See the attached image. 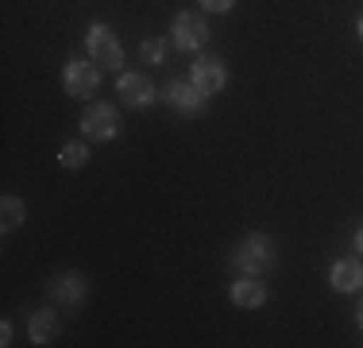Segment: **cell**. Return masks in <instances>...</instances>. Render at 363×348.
Listing matches in <instances>:
<instances>
[{"label":"cell","mask_w":363,"mask_h":348,"mask_svg":"<svg viewBox=\"0 0 363 348\" xmlns=\"http://www.w3.org/2000/svg\"><path fill=\"white\" fill-rule=\"evenodd\" d=\"M58 159H62V167L77 170V167H85V159H89V147H85V143H66Z\"/></svg>","instance_id":"obj_13"},{"label":"cell","mask_w":363,"mask_h":348,"mask_svg":"<svg viewBox=\"0 0 363 348\" xmlns=\"http://www.w3.org/2000/svg\"><path fill=\"white\" fill-rule=\"evenodd\" d=\"M359 39H363V16H359Z\"/></svg>","instance_id":"obj_20"},{"label":"cell","mask_w":363,"mask_h":348,"mask_svg":"<svg viewBox=\"0 0 363 348\" xmlns=\"http://www.w3.org/2000/svg\"><path fill=\"white\" fill-rule=\"evenodd\" d=\"M55 333H58V317H55V310H39V313H31V341H35V344H50V341H55Z\"/></svg>","instance_id":"obj_12"},{"label":"cell","mask_w":363,"mask_h":348,"mask_svg":"<svg viewBox=\"0 0 363 348\" xmlns=\"http://www.w3.org/2000/svg\"><path fill=\"white\" fill-rule=\"evenodd\" d=\"M356 248H359V251H363V229H359V232H356Z\"/></svg>","instance_id":"obj_19"},{"label":"cell","mask_w":363,"mask_h":348,"mask_svg":"<svg viewBox=\"0 0 363 348\" xmlns=\"http://www.w3.org/2000/svg\"><path fill=\"white\" fill-rule=\"evenodd\" d=\"M162 55H167V47H162L159 39H147L143 47H140V58H143V62H162Z\"/></svg>","instance_id":"obj_15"},{"label":"cell","mask_w":363,"mask_h":348,"mask_svg":"<svg viewBox=\"0 0 363 348\" xmlns=\"http://www.w3.org/2000/svg\"><path fill=\"white\" fill-rule=\"evenodd\" d=\"M201 8H209V12H228L232 0H201Z\"/></svg>","instance_id":"obj_16"},{"label":"cell","mask_w":363,"mask_h":348,"mask_svg":"<svg viewBox=\"0 0 363 348\" xmlns=\"http://www.w3.org/2000/svg\"><path fill=\"white\" fill-rule=\"evenodd\" d=\"M328 278H333L336 290H359L363 286V263L359 259H336Z\"/></svg>","instance_id":"obj_11"},{"label":"cell","mask_w":363,"mask_h":348,"mask_svg":"<svg viewBox=\"0 0 363 348\" xmlns=\"http://www.w3.org/2000/svg\"><path fill=\"white\" fill-rule=\"evenodd\" d=\"M82 128H85L89 139H112L120 132V116H116L112 104H89L85 116H82Z\"/></svg>","instance_id":"obj_4"},{"label":"cell","mask_w":363,"mask_h":348,"mask_svg":"<svg viewBox=\"0 0 363 348\" xmlns=\"http://www.w3.org/2000/svg\"><path fill=\"white\" fill-rule=\"evenodd\" d=\"M0 209H4V232H12L16 224L23 221V202H20V197H4V205H0Z\"/></svg>","instance_id":"obj_14"},{"label":"cell","mask_w":363,"mask_h":348,"mask_svg":"<svg viewBox=\"0 0 363 348\" xmlns=\"http://www.w3.org/2000/svg\"><path fill=\"white\" fill-rule=\"evenodd\" d=\"M189 82H194V89L201 93V97L220 93V85H224V66H220V58H197Z\"/></svg>","instance_id":"obj_6"},{"label":"cell","mask_w":363,"mask_h":348,"mask_svg":"<svg viewBox=\"0 0 363 348\" xmlns=\"http://www.w3.org/2000/svg\"><path fill=\"white\" fill-rule=\"evenodd\" d=\"M356 317H359V329H363V302H359V306H356Z\"/></svg>","instance_id":"obj_18"},{"label":"cell","mask_w":363,"mask_h":348,"mask_svg":"<svg viewBox=\"0 0 363 348\" xmlns=\"http://www.w3.org/2000/svg\"><path fill=\"white\" fill-rule=\"evenodd\" d=\"M170 31H174L178 50H197V47H205V43H209V23H205L197 12H182Z\"/></svg>","instance_id":"obj_3"},{"label":"cell","mask_w":363,"mask_h":348,"mask_svg":"<svg viewBox=\"0 0 363 348\" xmlns=\"http://www.w3.org/2000/svg\"><path fill=\"white\" fill-rule=\"evenodd\" d=\"M89 58L97 66H105V70H116L120 62H124V50H120L116 35H112L108 28H101V23L89 28Z\"/></svg>","instance_id":"obj_2"},{"label":"cell","mask_w":363,"mask_h":348,"mask_svg":"<svg viewBox=\"0 0 363 348\" xmlns=\"http://www.w3.org/2000/svg\"><path fill=\"white\" fill-rule=\"evenodd\" d=\"M232 302H236L240 310H259L267 302V286L259 283L255 275H244L232 283Z\"/></svg>","instance_id":"obj_9"},{"label":"cell","mask_w":363,"mask_h":348,"mask_svg":"<svg viewBox=\"0 0 363 348\" xmlns=\"http://www.w3.org/2000/svg\"><path fill=\"white\" fill-rule=\"evenodd\" d=\"M232 263H236V271L240 275H263L267 267L274 263V244L263 236V232H252L247 240H240V248H236V256H232Z\"/></svg>","instance_id":"obj_1"},{"label":"cell","mask_w":363,"mask_h":348,"mask_svg":"<svg viewBox=\"0 0 363 348\" xmlns=\"http://www.w3.org/2000/svg\"><path fill=\"white\" fill-rule=\"evenodd\" d=\"M0 344H12V325H8V321L0 325Z\"/></svg>","instance_id":"obj_17"},{"label":"cell","mask_w":363,"mask_h":348,"mask_svg":"<svg viewBox=\"0 0 363 348\" xmlns=\"http://www.w3.org/2000/svg\"><path fill=\"white\" fill-rule=\"evenodd\" d=\"M116 93H120V101L132 104V109L155 101V85L147 82V74H124V77H120V85H116Z\"/></svg>","instance_id":"obj_8"},{"label":"cell","mask_w":363,"mask_h":348,"mask_svg":"<svg viewBox=\"0 0 363 348\" xmlns=\"http://www.w3.org/2000/svg\"><path fill=\"white\" fill-rule=\"evenodd\" d=\"M162 101H167L170 109L186 112V116H197V112H201V104H205V97L194 89V82H170L167 89H162Z\"/></svg>","instance_id":"obj_7"},{"label":"cell","mask_w":363,"mask_h":348,"mask_svg":"<svg viewBox=\"0 0 363 348\" xmlns=\"http://www.w3.org/2000/svg\"><path fill=\"white\" fill-rule=\"evenodd\" d=\"M85 290H89L85 275H58L55 283H50V294H55L58 306H77V302L85 298Z\"/></svg>","instance_id":"obj_10"},{"label":"cell","mask_w":363,"mask_h":348,"mask_svg":"<svg viewBox=\"0 0 363 348\" xmlns=\"http://www.w3.org/2000/svg\"><path fill=\"white\" fill-rule=\"evenodd\" d=\"M62 82H66V93H70V97H93V93H97L101 74H97V66H93V62H70Z\"/></svg>","instance_id":"obj_5"}]
</instances>
